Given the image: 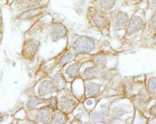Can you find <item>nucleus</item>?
Returning a JSON list of instances; mask_svg holds the SVG:
<instances>
[{
    "instance_id": "obj_1",
    "label": "nucleus",
    "mask_w": 156,
    "mask_h": 124,
    "mask_svg": "<svg viewBox=\"0 0 156 124\" xmlns=\"http://www.w3.org/2000/svg\"><path fill=\"white\" fill-rule=\"evenodd\" d=\"M95 46V42L90 37L82 36L75 41L73 47L75 50L80 53L90 52Z\"/></svg>"
},
{
    "instance_id": "obj_2",
    "label": "nucleus",
    "mask_w": 156,
    "mask_h": 124,
    "mask_svg": "<svg viewBox=\"0 0 156 124\" xmlns=\"http://www.w3.org/2000/svg\"><path fill=\"white\" fill-rule=\"evenodd\" d=\"M112 26L116 30H121L127 27L129 21L128 13L121 10H118L112 13Z\"/></svg>"
},
{
    "instance_id": "obj_3",
    "label": "nucleus",
    "mask_w": 156,
    "mask_h": 124,
    "mask_svg": "<svg viewBox=\"0 0 156 124\" xmlns=\"http://www.w3.org/2000/svg\"><path fill=\"white\" fill-rule=\"evenodd\" d=\"M144 24L139 16L134 15L129 20L126 29V36H130L138 32L143 29Z\"/></svg>"
},
{
    "instance_id": "obj_4",
    "label": "nucleus",
    "mask_w": 156,
    "mask_h": 124,
    "mask_svg": "<svg viewBox=\"0 0 156 124\" xmlns=\"http://www.w3.org/2000/svg\"><path fill=\"white\" fill-rule=\"evenodd\" d=\"M39 43L35 40H28L25 43L23 50L24 57L27 58L31 57L34 55L37 50Z\"/></svg>"
},
{
    "instance_id": "obj_5",
    "label": "nucleus",
    "mask_w": 156,
    "mask_h": 124,
    "mask_svg": "<svg viewBox=\"0 0 156 124\" xmlns=\"http://www.w3.org/2000/svg\"><path fill=\"white\" fill-rule=\"evenodd\" d=\"M104 12L96 11L93 13L92 20L97 26L104 27V26L108 25V19Z\"/></svg>"
},
{
    "instance_id": "obj_6",
    "label": "nucleus",
    "mask_w": 156,
    "mask_h": 124,
    "mask_svg": "<svg viewBox=\"0 0 156 124\" xmlns=\"http://www.w3.org/2000/svg\"><path fill=\"white\" fill-rule=\"evenodd\" d=\"M66 29L62 25H56L53 29L52 36L54 39L58 40V39L64 36L66 33Z\"/></svg>"
},
{
    "instance_id": "obj_7",
    "label": "nucleus",
    "mask_w": 156,
    "mask_h": 124,
    "mask_svg": "<svg viewBox=\"0 0 156 124\" xmlns=\"http://www.w3.org/2000/svg\"><path fill=\"white\" fill-rule=\"evenodd\" d=\"M117 0H99V5L104 11L111 10L115 5Z\"/></svg>"
},
{
    "instance_id": "obj_8",
    "label": "nucleus",
    "mask_w": 156,
    "mask_h": 124,
    "mask_svg": "<svg viewBox=\"0 0 156 124\" xmlns=\"http://www.w3.org/2000/svg\"><path fill=\"white\" fill-rule=\"evenodd\" d=\"M100 89V87L99 85L96 84H90L87 86V95L89 97H94L99 93Z\"/></svg>"
},
{
    "instance_id": "obj_9",
    "label": "nucleus",
    "mask_w": 156,
    "mask_h": 124,
    "mask_svg": "<svg viewBox=\"0 0 156 124\" xmlns=\"http://www.w3.org/2000/svg\"><path fill=\"white\" fill-rule=\"evenodd\" d=\"M52 86L50 84V82H46L41 86V88L40 89V90H41L40 91V93H41L42 95H43L44 91L46 90L45 95H46L47 94L50 93L52 90Z\"/></svg>"
},
{
    "instance_id": "obj_10",
    "label": "nucleus",
    "mask_w": 156,
    "mask_h": 124,
    "mask_svg": "<svg viewBox=\"0 0 156 124\" xmlns=\"http://www.w3.org/2000/svg\"><path fill=\"white\" fill-rule=\"evenodd\" d=\"M78 69H79V65L76 64L70 66L67 70V73L70 74L72 77H74L76 75L77 73Z\"/></svg>"
},
{
    "instance_id": "obj_11",
    "label": "nucleus",
    "mask_w": 156,
    "mask_h": 124,
    "mask_svg": "<svg viewBox=\"0 0 156 124\" xmlns=\"http://www.w3.org/2000/svg\"><path fill=\"white\" fill-rule=\"evenodd\" d=\"M149 26L152 29L156 30V11L150 18L149 21Z\"/></svg>"
},
{
    "instance_id": "obj_12",
    "label": "nucleus",
    "mask_w": 156,
    "mask_h": 124,
    "mask_svg": "<svg viewBox=\"0 0 156 124\" xmlns=\"http://www.w3.org/2000/svg\"><path fill=\"white\" fill-rule=\"evenodd\" d=\"M149 88L152 90H154L156 89V78L152 77L150 78L148 82Z\"/></svg>"
},
{
    "instance_id": "obj_13",
    "label": "nucleus",
    "mask_w": 156,
    "mask_h": 124,
    "mask_svg": "<svg viewBox=\"0 0 156 124\" xmlns=\"http://www.w3.org/2000/svg\"><path fill=\"white\" fill-rule=\"evenodd\" d=\"M150 112L152 115H156V103L155 104L150 108Z\"/></svg>"
},
{
    "instance_id": "obj_14",
    "label": "nucleus",
    "mask_w": 156,
    "mask_h": 124,
    "mask_svg": "<svg viewBox=\"0 0 156 124\" xmlns=\"http://www.w3.org/2000/svg\"><path fill=\"white\" fill-rule=\"evenodd\" d=\"M129 2V3L130 4L132 5H136L140 2L141 1L143 0H128Z\"/></svg>"
},
{
    "instance_id": "obj_15",
    "label": "nucleus",
    "mask_w": 156,
    "mask_h": 124,
    "mask_svg": "<svg viewBox=\"0 0 156 124\" xmlns=\"http://www.w3.org/2000/svg\"><path fill=\"white\" fill-rule=\"evenodd\" d=\"M151 2L153 6L156 8V0H151Z\"/></svg>"
}]
</instances>
